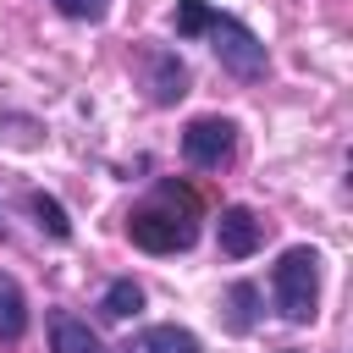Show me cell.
<instances>
[{
	"instance_id": "6da1fadb",
	"label": "cell",
	"mask_w": 353,
	"mask_h": 353,
	"mask_svg": "<svg viewBox=\"0 0 353 353\" xmlns=\"http://www.w3.org/2000/svg\"><path fill=\"white\" fill-rule=\"evenodd\" d=\"M270 292H276L281 320L303 325L314 314V303H320V254L314 248H287L276 259V270H270Z\"/></svg>"
},
{
	"instance_id": "7a4b0ae2",
	"label": "cell",
	"mask_w": 353,
	"mask_h": 353,
	"mask_svg": "<svg viewBox=\"0 0 353 353\" xmlns=\"http://www.w3.org/2000/svg\"><path fill=\"white\" fill-rule=\"evenodd\" d=\"M210 50H215V61L232 72V77H243V83H254V77H265V44L254 39V28H243L237 17H210Z\"/></svg>"
},
{
	"instance_id": "3957f363",
	"label": "cell",
	"mask_w": 353,
	"mask_h": 353,
	"mask_svg": "<svg viewBox=\"0 0 353 353\" xmlns=\"http://www.w3.org/2000/svg\"><path fill=\"white\" fill-rule=\"evenodd\" d=\"M127 232H132V243L138 248H149V254H182L193 237H199V226H193V210H138L132 221H127Z\"/></svg>"
},
{
	"instance_id": "277c9868",
	"label": "cell",
	"mask_w": 353,
	"mask_h": 353,
	"mask_svg": "<svg viewBox=\"0 0 353 353\" xmlns=\"http://www.w3.org/2000/svg\"><path fill=\"white\" fill-rule=\"evenodd\" d=\"M232 143H237V127L226 116H199L182 132V160L199 165V171H221L232 160Z\"/></svg>"
},
{
	"instance_id": "5b68a950",
	"label": "cell",
	"mask_w": 353,
	"mask_h": 353,
	"mask_svg": "<svg viewBox=\"0 0 353 353\" xmlns=\"http://www.w3.org/2000/svg\"><path fill=\"white\" fill-rule=\"evenodd\" d=\"M215 243L226 259H248L259 243H265V221L248 210V204H226L221 221H215Z\"/></svg>"
},
{
	"instance_id": "8992f818",
	"label": "cell",
	"mask_w": 353,
	"mask_h": 353,
	"mask_svg": "<svg viewBox=\"0 0 353 353\" xmlns=\"http://www.w3.org/2000/svg\"><path fill=\"white\" fill-rule=\"evenodd\" d=\"M143 72H149V99H154V105H176V99L188 94V66H182L171 50H154V55L143 61Z\"/></svg>"
},
{
	"instance_id": "52a82bcc",
	"label": "cell",
	"mask_w": 353,
	"mask_h": 353,
	"mask_svg": "<svg viewBox=\"0 0 353 353\" xmlns=\"http://www.w3.org/2000/svg\"><path fill=\"white\" fill-rule=\"evenodd\" d=\"M127 353H204V347L182 325H143V331L127 336Z\"/></svg>"
},
{
	"instance_id": "ba28073f",
	"label": "cell",
	"mask_w": 353,
	"mask_h": 353,
	"mask_svg": "<svg viewBox=\"0 0 353 353\" xmlns=\"http://www.w3.org/2000/svg\"><path fill=\"white\" fill-rule=\"evenodd\" d=\"M50 353H105V342L88 331V320L55 314V320H50Z\"/></svg>"
},
{
	"instance_id": "9c48e42d",
	"label": "cell",
	"mask_w": 353,
	"mask_h": 353,
	"mask_svg": "<svg viewBox=\"0 0 353 353\" xmlns=\"http://www.w3.org/2000/svg\"><path fill=\"white\" fill-rule=\"evenodd\" d=\"M22 331H28V298H22L17 276H6V270H0V336H6V342H17Z\"/></svg>"
},
{
	"instance_id": "30bf717a",
	"label": "cell",
	"mask_w": 353,
	"mask_h": 353,
	"mask_svg": "<svg viewBox=\"0 0 353 353\" xmlns=\"http://www.w3.org/2000/svg\"><path fill=\"white\" fill-rule=\"evenodd\" d=\"M138 309H143V287H138L132 276L110 281L105 298H99V314H105V320H127V314H138Z\"/></svg>"
},
{
	"instance_id": "8fae6325",
	"label": "cell",
	"mask_w": 353,
	"mask_h": 353,
	"mask_svg": "<svg viewBox=\"0 0 353 353\" xmlns=\"http://www.w3.org/2000/svg\"><path fill=\"white\" fill-rule=\"evenodd\" d=\"M28 210H33V221H39L50 237H72V221H66V210H61L50 193H28Z\"/></svg>"
},
{
	"instance_id": "7c38bea8",
	"label": "cell",
	"mask_w": 353,
	"mask_h": 353,
	"mask_svg": "<svg viewBox=\"0 0 353 353\" xmlns=\"http://www.w3.org/2000/svg\"><path fill=\"white\" fill-rule=\"evenodd\" d=\"M210 6L204 0H176V39H199L204 28H210Z\"/></svg>"
},
{
	"instance_id": "4fadbf2b",
	"label": "cell",
	"mask_w": 353,
	"mask_h": 353,
	"mask_svg": "<svg viewBox=\"0 0 353 353\" xmlns=\"http://www.w3.org/2000/svg\"><path fill=\"white\" fill-rule=\"evenodd\" d=\"M226 303H232V331H248V325H254V303H259V287L237 281V287L226 292Z\"/></svg>"
},
{
	"instance_id": "5bb4252c",
	"label": "cell",
	"mask_w": 353,
	"mask_h": 353,
	"mask_svg": "<svg viewBox=\"0 0 353 353\" xmlns=\"http://www.w3.org/2000/svg\"><path fill=\"white\" fill-rule=\"evenodd\" d=\"M61 17H72V22H99L105 17V0H50Z\"/></svg>"
}]
</instances>
